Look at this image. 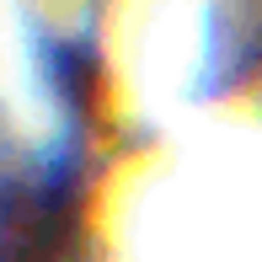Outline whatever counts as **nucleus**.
<instances>
[{"mask_svg":"<svg viewBox=\"0 0 262 262\" xmlns=\"http://www.w3.org/2000/svg\"><path fill=\"white\" fill-rule=\"evenodd\" d=\"M0 262H80V187L64 166L0 177Z\"/></svg>","mask_w":262,"mask_h":262,"instance_id":"f257e3e1","label":"nucleus"}]
</instances>
